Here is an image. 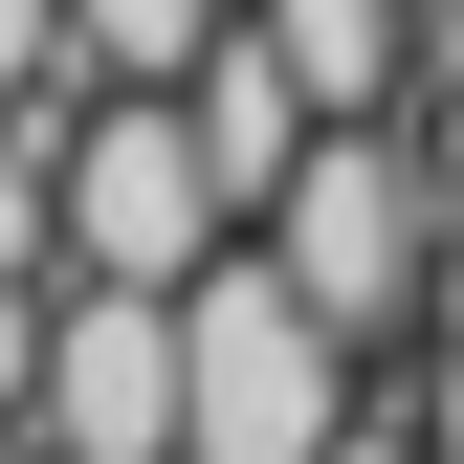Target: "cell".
Segmentation results:
<instances>
[{
	"label": "cell",
	"instance_id": "cell-3",
	"mask_svg": "<svg viewBox=\"0 0 464 464\" xmlns=\"http://www.w3.org/2000/svg\"><path fill=\"white\" fill-rule=\"evenodd\" d=\"M221 244H244V199H221L199 111L178 89H89V133H67V266L89 287H199Z\"/></svg>",
	"mask_w": 464,
	"mask_h": 464
},
{
	"label": "cell",
	"instance_id": "cell-8",
	"mask_svg": "<svg viewBox=\"0 0 464 464\" xmlns=\"http://www.w3.org/2000/svg\"><path fill=\"white\" fill-rule=\"evenodd\" d=\"M244 23V0H67V44H89V89H178L199 44Z\"/></svg>",
	"mask_w": 464,
	"mask_h": 464
},
{
	"label": "cell",
	"instance_id": "cell-12",
	"mask_svg": "<svg viewBox=\"0 0 464 464\" xmlns=\"http://www.w3.org/2000/svg\"><path fill=\"white\" fill-rule=\"evenodd\" d=\"M442 332H464V221H442Z\"/></svg>",
	"mask_w": 464,
	"mask_h": 464
},
{
	"label": "cell",
	"instance_id": "cell-6",
	"mask_svg": "<svg viewBox=\"0 0 464 464\" xmlns=\"http://www.w3.org/2000/svg\"><path fill=\"white\" fill-rule=\"evenodd\" d=\"M287 23V67H310L332 111H420V44H442V0H266Z\"/></svg>",
	"mask_w": 464,
	"mask_h": 464
},
{
	"label": "cell",
	"instance_id": "cell-5",
	"mask_svg": "<svg viewBox=\"0 0 464 464\" xmlns=\"http://www.w3.org/2000/svg\"><path fill=\"white\" fill-rule=\"evenodd\" d=\"M178 111H199V155H221V199H244V221L310 178V133H332V89L287 67V23H266V0H244V23H221L199 67H178Z\"/></svg>",
	"mask_w": 464,
	"mask_h": 464
},
{
	"label": "cell",
	"instance_id": "cell-7",
	"mask_svg": "<svg viewBox=\"0 0 464 464\" xmlns=\"http://www.w3.org/2000/svg\"><path fill=\"white\" fill-rule=\"evenodd\" d=\"M67 133H89V89L0 111V266H44V287H67Z\"/></svg>",
	"mask_w": 464,
	"mask_h": 464
},
{
	"label": "cell",
	"instance_id": "cell-4",
	"mask_svg": "<svg viewBox=\"0 0 464 464\" xmlns=\"http://www.w3.org/2000/svg\"><path fill=\"white\" fill-rule=\"evenodd\" d=\"M44 442L67 464H199V376H178V287H89L44 332Z\"/></svg>",
	"mask_w": 464,
	"mask_h": 464
},
{
	"label": "cell",
	"instance_id": "cell-2",
	"mask_svg": "<svg viewBox=\"0 0 464 464\" xmlns=\"http://www.w3.org/2000/svg\"><path fill=\"white\" fill-rule=\"evenodd\" d=\"M178 376H199V464H332V442H354V398H376V354L287 287L266 221L178 287Z\"/></svg>",
	"mask_w": 464,
	"mask_h": 464
},
{
	"label": "cell",
	"instance_id": "cell-10",
	"mask_svg": "<svg viewBox=\"0 0 464 464\" xmlns=\"http://www.w3.org/2000/svg\"><path fill=\"white\" fill-rule=\"evenodd\" d=\"M332 464H442V420H420V398H354V442H332Z\"/></svg>",
	"mask_w": 464,
	"mask_h": 464
},
{
	"label": "cell",
	"instance_id": "cell-11",
	"mask_svg": "<svg viewBox=\"0 0 464 464\" xmlns=\"http://www.w3.org/2000/svg\"><path fill=\"white\" fill-rule=\"evenodd\" d=\"M420 133H442V178H464V0H442V44H420Z\"/></svg>",
	"mask_w": 464,
	"mask_h": 464
},
{
	"label": "cell",
	"instance_id": "cell-9",
	"mask_svg": "<svg viewBox=\"0 0 464 464\" xmlns=\"http://www.w3.org/2000/svg\"><path fill=\"white\" fill-rule=\"evenodd\" d=\"M89 89V44H67V0H0V111H67Z\"/></svg>",
	"mask_w": 464,
	"mask_h": 464
},
{
	"label": "cell",
	"instance_id": "cell-1",
	"mask_svg": "<svg viewBox=\"0 0 464 464\" xmlns=\"http://www.w3.org/2000/svg\"><path fill=\"white\" fill-rule=\"evenodd\" d=\"M442 221H464V178H442L420 111H332L310 178L266 199V244H287V287H310L354 354H398V332H442Z\"/></svg>",
	"mask_w": 464,
	"mask_h": 464
}]
</instances>
